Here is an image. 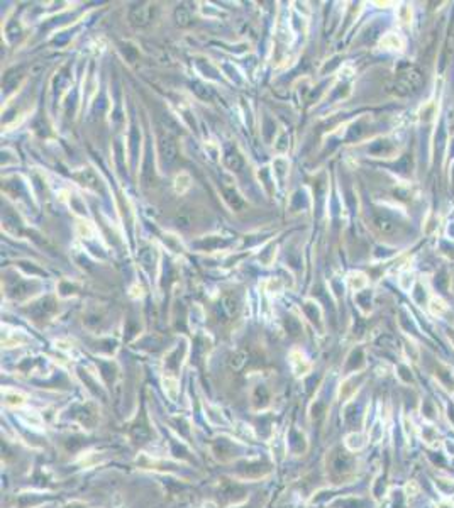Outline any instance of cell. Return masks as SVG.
<instances>
[{"label":"cell","instance_id":"cell-1","mask_svg":"<svg viewBox=\"0 0 454 508\" xmlns=\"http://www.w3.org/2000/svg\"><path fill=\"white\" fill-rule=\"evenodd\" d=\"M422 85V73L417 66H405L400 70L395 82L391 83V90L397 95H408V93L415 92Z\"/></svg>","mask_w":454,"mask_h":508},{"label":"cell","instance_id":"cell-2","mask_svg":"<svg viewBox=\"0 0 454 508\" xmlns=\"http://www.w3.org/2000/svg\"><path fill=\"white\" fill-rule=\"evenodd\" d=\"M354 467V459L346 452H334L331 456V474L334 478H346Z\"/></svg>","mask_w":454,"mask_h":508},{"label":"cell","instance_id":"cell-3","mask_svg":"<svg viewBox=\"0 0 454 508\" xmlns=\"http://www.w3.org/2000/svg\"><path fill=\"white\" fill-rule=\"evenodd\" d=\"M159 156H161L163 166L166 168H170L176 161V142L168 132L166 134L163 132L159 137Z\"/></svg>","mask_w":454,"mask_h":508},{"label":"cell","instance_id":"cell-4","mask_svg":"<svg viewBox=\"0 0 454 508\" xmlns=\"http://www.w3.org/2000/svg\"><path fill=\"white\" fill-rule=\"evenodd\" d=\"M151 16H153V7L151 4H139V6L132 7L131 11V21L136 26H146L149 24Z\"/></svg>","mask_w":454,"mask_h":508},{"label":"cell","instance_id":"cell-5","mask_svg":"<svg viewBox=\"0 0 454 508\" xmlns=\"http://www.w3.org/2000/svg\"><path fill=\"white\" fill-rule=\"evenodd\" d=\"M375 225H376V229L385 235H391L397 232V222L393 219H390L388 215H376Z\"/></svg>","mask_w":454,"mask_h":508},{"label":"cell","instance_id":"cell-6","mask_svg":"<svg viewBox=\"0 0 454 508\" xmlns=\"http://www.w3.org/2000/svg\"><path fill=\"white\" fill-rule=\"evenodd\" d=\"M53 310H55V302H53V298H44V300H41L39 304H36L33 309H31L33 315H36L38 319L46 317Z\"/></svg>","mask_w":454,"mask_h":508},{"label":"cell","instance_id":"cell-7","mask_svg":"<svg viewBox=\"0 0 454 508\" xmlns=\"http://www.w3.org/2000/svg\"><path fill=\"white\" fill-rule=\"evenodd\" d=\"M224 197H225V202L229 203V207H231V208H234V210H243V208H244L243 198L239 197V195L236 193L234 190L224 188Z\"/></svg>","mask_w":454,"mask_h":508},{"label":"cell","instance_id":"cell-8","mask_svg":"<svg viewBox=\"0 0 454 508\" xmlns=\"http://www.w3.org/2000/svg\"><path fill=\"white\" fill-rule=\"evenodd\" d=\"M224 161H225V166L229 169H233V171H239V169L243 168V159L238 151H227Z\"/></svg>","mask_w":454,"mask_h":508},{"label":"cell","instance_id":"cell-9","mask_svg":"<svg viewBox=\"0 0 454 508\" xmlns=\"http://www.w3.org/2000/svg\"><path fill=\"white\" fill-rule=\"evenodd\" d=\"M222 309L227 312V315L238 314L239 305H238V300L234 298V295H225L224 298H222Z\"/></svg>","mask_w":454,"mask_h":508},{"label":"cell","instance_id":"cell-10","mask_svg":"<svg viewBox=\"0 0 454 508\" xmlns=\"http://www.w3.org/2000/svg\"><path fill=\"white\" fill-rule=\"evenodd\" d=\"M175 16H176V22H178V24H180V26H188V24H190V14L185 11L183 7L176 9Z\"/></svg>","mask_w":454,"mask_h":508},{"label":"cell","instance_id":"cell-11","mask_svg":"<svg viewBox=\"0 0 454 508\" xmlns=\"http://www.w3.org/2000/svg\"><path fill=\"white\" fill-rule=\"evenodd\" d=\"M192 87H193V92H195V93H197V95L200 97V99L207 100V99H210V97H212V93H210V90H207V88H205V87H203V85H202V83H197V82H195V83L192 85Z\"/></svg>","mask_w":454,"mask_h":508},{"label":"cell","instance_id":"cell-12","mask_svg":"<svg viewBox=\"0 0 454 508\" xmlns=\"http://www.w3.org/2000/svg\"><path fill=\"white\" fill-rule=\"evenodd\" d=\"M80 180H82V183L83 185H87V186H92V188H95V183H97V178L93 173L90 171H83L82 175H80Z\"/></svg>","mask_w":454,"mask_h":508},{"label":"cell","instance_id":"cell-13","mask_svg":"<svg viewBox=\"0 0 454 508\" xmlns=\"http://www.w3.org/2000/svg\"><path fill=\"white\" fill-rule=\"evenodd\" d=\"M244 358H246V354L244 353H234L233 359H231V366H233L234 369H239L244 364V361H246Z\"/></svg>","mask_w":454,"mask_h":508},{"label":"cell","instance_id":"cell-14","mask_svg":"<svg viewBox=\"0 0 454 508\" xmlns=\"http://www.w3.org/2000/svg\"><path fill=\"white\" fill-rule=\"evenodd\" d=\"M422 435H424V440L425 442H432V440L437 437V434H435V430L432 429V427H429V425H425L424 427V432H422Z\"/></svg>","mask_w":454,"mask_h":508},{"label":"cell","instance_id":"cell-15","mask_svg":"<svg viewBox=\"0 0 454 508\" xmlns=\"http://www.w3.org/2000/svg\"><path fill=\"white\" fill-rule=\"evenodd\" d=\"M287 327L292 329V334H298V331H300V325H298V322H297L295 319H288L287 320Z\"/></svg>","mask_w":454,"mask_h":508},{"label":"cell","instance_id":"cell-16","mask_svg":"<svg viewBox=\"0 0 454 508\" xmlns=\"http://www.w3.org/2000/svg\"><path fill=\"white\" fill-rule=\"evenodd\" d=\"M447 417H449V420H451L454 423V407H449V413H447Z\"/></svg>","mask_w":454,"mask_h":508},{"label":"cell","instance_id":"cell-17","mask_svg":"<svg viewBox=\"0 0 454 508\" xmlns=\"http://www.w3.org/2000/svg\"><path fill=\"white\" fill-rule=\"evenodd\" d=\"M439 508H452L451 505H447V503H442V505H440Z\"/></svg>","mask_w":454,"mask_h":508}]
</instances>
